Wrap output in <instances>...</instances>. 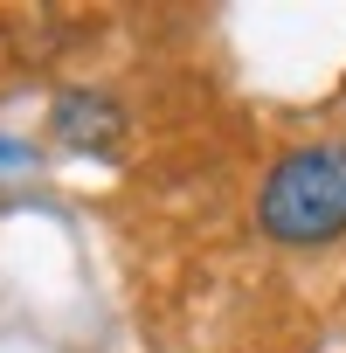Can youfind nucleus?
I'll return each instance as SVG.
<instances>
[{
  "label": "nucleus",
  "mask_w": 346,
  "mask_h": 353,
  "mask_svg": "<svg viewBox=\"0 0 346 353\" xmlns=\"http://www.w3.org/2000/svg\"><path fill=\"white\" fill-rule=\"evenodd\" d=\"M49 132H56V145H70V152H118L125 111H118L104 90H63L56 111H49Z\"/></svg>",
  "instance_id": "f03ea898"
},
{
  "label": "nucleus",
  "mask_w": 346,
  "mask_h": 353,
  "mask_svg": "<svg viewBox=\"0 0 346 353\" xmlns=\"http://www.w3.org/2000/svg\"><path fill=\"white\" fill-rule=\"evenodd\" d=\"M256 229L270 243H291V250H312V243H332L346 236V145L325 139V145H291L256 188Z\"/></svg>",
  "instance_id": "f257e3e1"
}]
</instances>
